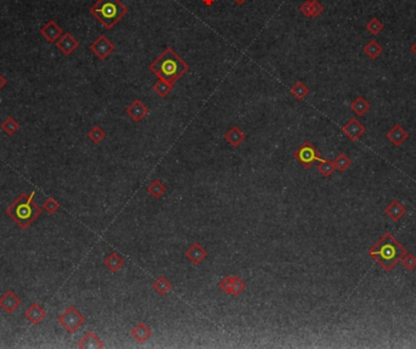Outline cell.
<instances>
[{"label": "cell", "mask_w": 416, "mask_h": 349, "mask_svg": "<svg viewBox=\"0 0 416 349\" xmlns=\"http://www.w3.org/2000/svg\"><path fill=\"white\" fill-rule=\"evenodd\" d=\"M40 34L44 37V39L47 40L48 43L53 44V43L58 42V39L62 36L63 29L54 20H49L45 23V26H43L42 28H40Z\"/></svg>", "instance_id": "30bf717a"}, {"label": "cell", "mask_w": 416, "mask_h": 349, "mask_svg": "<svg viewBox=\"0 0 416 349\" xmlns=\"http://www.w3.org/2000/svg\"><path fill=\"white\" fill-rule=\"evenodd\" d=\"M0 128H1V130L4 131L6 135L12 136L16 131L20 129V124H18V122H16L13 117H7L6 119L1 123Z\"/></svg>", "instance_id": "83f0119b"}, {"label": "cell", "mask_w": 416, "mask_h": 349, "mask_svg": "<svg viewBox=\"0 0 416 349\" xmlns=\"http://www.w3.org/2000/svg\"><path fill=\"white\" fill-rule=\"evenodd\" d=\"M224 139L225 141L229 142L233 147H238L245 140L246 135L238 127H233L232 129L227 131V134L224 135Z\"/></svg>", "instance_id": "d6986e66"}, {"label": "cell", "mask_w": 416, "mask_h": 349, "mask_svg": "<svg viewBox=\"0 0 416 349\" xmlns=\"http://www.w3.org/2000/svg\"><path fill=\"white\" fill-rule=\"evenodd\" d=\"M214 1H216V0H202L203 4L207 5V6H211L212 4H214Z\"/></svg>", "instance_id": "74e56055"}, {"label": "cell", "mask_w": 416, "mask_h": 349, "mask_svg": "<svg viewBox=\"0 0 416 349\" xmlns=\"http://www.w3.org/2000/svg\"><path fill=\"white\" fill-rule=\"evenodd\" d=\"M45 316H47V311L37 302L32 303L25 310V318L33 325H38L42 323L45 319Z\"/></svg>", "instance_id": "5bb4252c"}, {"label": "cell", "mask_w": 416, "mask_h": 349, "mask_svg": "<svg viewBox=\"0 0 416 349\" xmlns=\"http://www.w3.org/2000/svg\"><path fill=\"white\" fill-rule=\"evenodd\" d=\"M351 110L357 116L361 117L370 110V104L365 100L363 96H358V98L351 104Z\"/></svg>", "instance_id": "7402d4cb"}, {"label": "cell", "mask_w": 416, "mask_h": 349, "mask_svg": "<svg viewBox=\"0 0 416 349\" xmlns=\"http://www.w3.org/2000/svg\"><path fill=\"white\" fill-rule=\"evenodd\" d=\"M43 209H45L49 214H55L60 209V203L55 198L48 197L43 203Z\"/></svg>", "instance_id": "836d02e7"}, {"label": "cell", "mask_w": 416, "mask_h": 349, "mask_svg": "<svg viewBox=\"0 0 416 349\" xmlns=\"http://www.w3.org/2000/svg\"><path fill=\"white\" fill-rule=\"evenodd\" d=\"M166 191H167V187L160 179H156V180H154L147 186V192L154 198L162 197L166 194Z\"/></svg>", "instance_id": "d4e9b609"}, {"label": "cell", "mask_w": 416, "mask_h": 349, "mask_svg": "<svg viewBox=\"0 0 416 349\" xmlns=\"http://www.w3.org/2000/svg\"><path fill=\"white\" fill-rule=\"evenodd\" d=\"M88 138H89V140L91 142L99 145L105 140V138H106V133H105V130L103 129V128L99 127V125H95V127H93L89 130V133H88Z\"/></svg>", "instance_id": "f1b7e54d"}, {"label": "cell", "mask_w": 416, "mask_h": 349, "mask_svg": "<svg viewBox=\"0 0 416 349\" xmlns=\"http://www.w3.org/2000/svg\"><path fill=\"white\" fill-rule=\"evenodd\" d=\"M410 50H412V52L414 53V54H415V56H416V42L414 43V44L412 45V47H410Z\"/></svg>", "instance_id": "f35d334b"}, {"label": "cell", "mask_w": 416, "mask_h": 349, "mask_svg": "<svg viewBox=\"0 0 416 349\" xmlns=\"http://www.w3.org/2000/svg\"><path fill=\"white\" fill-rule=\"evenodd\" d=\"M386 216L390 217L393 222H398L401 220L407 213V208L404 207L403 203L398 200H393L387 207L385 208Z\"/></svg>", "instance_id": "e0dca14e"}, {"label": "cell", "mask_w": 416, "mask_h": 349, "mask_svg": "<svg viewBox=\"0 0 416 349\" xmlns=\"http://www.w3.org/2000/svg\"><path fill=\"white\" fill-rule=\"evenodd\" d=\"M125 114L128 117H130L134 122H141L145 117L149 115V107L145 105L143 101L134 100L129 106L125 109Z\"/></svg>", "instance_id": "8fae6325"}, {"label": "cell", "mask_w": 416, "mask_h": 349, "mask_svg": "<svg viewBox=\"0 0 416 349\" xmlns=\"http://www.w3.org/2000/svg\"><path fill=\"white\" fill-rule=\"evenodd\" d=\"M104 264H105V267H106L109 270H111L112 273H116L123 267L124 260H123V258L119 256V254L116 253V252H114V253L110 254L107 258H105Z\"/></svg>", "instance_id": "44dd1931"}, {"label": "cell", "mask_w": 416, "mask_h": 349, "mask_svg": "<svg viewBox=\"0 0 416 349\" xmlns=\"http://www.w3.org/2000/svg\"><path fill=\"white\" fill-rule=\"evenodd\" d=\"M21 305V299L18 298L17 294L15 292L9 290V291L5 292L1 297H0V308L7 314L15 313V310L17 309Z\"/></svg>", "instance_id": "7c38bea8"}, {"label": "cell", "mask_w": 416, "mask_h": 349, "mask_svg": "<svg viewBox=\"0 0 416 349\" xmlns=\"http://www.w3.org/2000/svg\"><path fill=\"white\" fill-rule=\"evenodd\" d=\"M185 257H186L190 262L194 263V264H200V263L207 257V251H206L200 243L195 242L186 249Z\"/></svg>", "instance_id": "2e32d148"}, {"label": "cell", "mask_w": 416, "mask_h": 349, "mask_svg": "<svg viewBox=\"0 0 416 349\" xmlns=\"http://www.w3.org/2000/svg\"><path fill=\"white\" fill-rule=\"evenodd\" d=\"M128 7L120 0H98L89 12L106 29H112L127 15Z\"/></svg>", "instance_id": "277c9868"}, {"label": "cell", "mask_w": 416, "mask_h": 349, "mask_svg": "<svg viewBox=\"0 0 416 349\" xmlns=\"http://www.w3.org/2000/svg\"><path fill=\"white\" fill-rule=\"evenodd\" d=\"M152 287H154V290L160 296H165V294H167L172 290V284L169 283L168 279H166L165 276H160V278L152 284Z\"/></svg>", "instance_id": "4316f807"}, {"label": "cell", "mask_w": 416, "mask_h": 349, "mask_svg": "<svg viewBox=\"0 0 416 349\" xmlns=\"http://www.w3.org/2000/svg\"><path fill=\"white\" fill-rule=\"evenodd\" d=\"M366 29L370 32L371 34H374V36H377L378 33H381L383 29V23L381 22L380 20L376 17L371 18V20L369 21V22L366 23Z\"/></svg>", "instance_id": "1f68e13d"}, {"label": "cell", "mask_w": 416, "mask_h": 349, "mask_svg": "<svg viewBox=\"0 0 416 349\" xmlns=\"http://www.w3.org/2000/svg\"><path fill=\"white\" fill-rule=\"evenodd\" d=\"M58 321L68 334H74L84 324L85 318L76 307L69 305L62 314L59 315Z\"/></svg>", "instance_id": "8992f818"}, {"label": "cell", "mask_w": 416, "mask_h": 349, "mask_svg": "<svg viewBox=\"0 0 416 349\" xmlns=\"http://www.w3.org/2000/svg\"><path fill=\"white\" fill-rule=\"evenodd\" d=\"M152 89H154L155 93H156L160 98H167L169 94L172 93V90H173V84L165 79H158L157 82L152 85Z\"/></svg>", "instance_id": "603a6c76"}, {"label": "cell", "mask_w": 416, "mask_h": 349, "mask_svg": "<svg viewBox=\"0 0 416 349\" xmlns=\"http://www.w3.org/2000/svg\"><path fill=\"white\" fill-rule=\"evenodd\" d=\"M366 131L363 123L359 122L357 118H351L347 123L342 127V133L350 139L351 141H357Z\"/></svg>", "instance_id": "9c48e42d"}, {"label": "cell", "mask_w": 416, "mask_h": 349, "mask_svg": "<svg viewBox=\"0 0 416 349\" xmlns=\"http://www.w3.org/2000/svg\"><path fill=\"white\" fill-rule=\"evenodd\" d=\"M77 347L80 349H101L105 347V345L93 331H89L79 341Z\"/></svg>", "instance_id": "ac0fdd59"}, {"label": "cell", "mask_w": 416, "mask_h": 349, "mask_svg": "<svg viewBox=\"0 0 416 349\" xmlns=\"http://www.w3.org/2000/svg\"><path fill=\"white\" fill-rule=\"evenodd\" d=\"M89 49L95 54V56L100 60H106L112 53L116 50L114 43L111 42L106 36L101 34L98 39L89 45Z\"/></svg>", "instance_id": "ba28073f"}, {"label": "cell", "mask_w": 416, "mask_h": 349, "mask_svg": "<svg viewBox=\"0 0 416 349\" xmlns=\"http://www.w3.org/2000/svg\"><path fill=\"white\" fill-rule=\"evenodd\" d=\"M332 162H334L335 169H336V171H340V172L347 171V169L352 166L351 158L348 157V156L346 154H340L336 158H335L334 161H332Z\"/></svg>", "instance_id": "f546056e"}, {"label": "cell", "mask_w": 416, "mask_h": 349, "mask_svg": "<svg viewBox=\"0 0 416 349\" xmlns=\"http://www.w3.org/2000/svg\"><path fill=\"white\" fill-rule=\"evenodd\" d=\"M367 253L386 272H392L407 253V249L394 238L391 233H386L371 248H369Z\"/></svg>", "instance_id": "7a4b0ae2"}, {"label": "cell", "mask_w": 416, "mask_h": 349, "mask_svg": "<svg viewBox=\"0 0 416 349\" xmlns=\"http://www.w3.org/2000/svg\"><path fill=\"white\" fill-rule=\"evenodd\" d=\"M130 335H131V337L135 338L138 342L144 343V342H146V341L149 340L150 337H151L152 331L146 324L139 323L138 325H135V326H134L133 330H131Z\"/></svg>", "instance_id": "ffe728a7"}, {"label": "cell", "mask_w": 416, "mask_h": 349, "mask_svg": "<svg viewBox=\"0 0 416 349\" xmlns=\"http://www.w3.org/2000/svg\"><path fill=\"white\" fill-rule=\"evenodd\" d=\"M323 12H324L323 4H320L318 0H312V18H318Z\"/></svg>", "instance_id": "d590c367"}, {"label": "cell", "mask_w": 416, "mask_h": 349, "mask_svg": "<svg viewBox=\"0 0 416 349\" xmlns=\"http://www.w3.org/2000/svg\"><path fill=\"white\" fill-rule=\"evenodd\" d=\"M34 191L29 195L21 194L5 211L15 224L23 230L28 229L43 212L42 207L34 202Z\"/></svg>", "instance_id": "3957f363"}, {"label": "cell", "mask_w": 416, "mask_h": 349, "mask_svg": "<svg viewBox=\"0 0 416 349\" xmlns=\"http://www.w3.org/2000/svg\"><path fill=\"white\" fill-rule=\"evenodd\" d=\"M401 263L403 264V267L409 272H414L416 269V257L412 253H405L403 258L401 259Z\"/></svg>", "instance_id": "d6a6232c"}, {"label": "cell", "mask_w": 416, "mask_h": 349, "mask_svg": "<svg viewBox=\"0 0 416 349\" xmlns=\"http://www.w3.org/2000/svg\"><path fill=\"white\" fill-rule=\"evenodd\" d=\"M386 136L394 146H402L403 142L409 138V133L402 125L396 124L386 133Z\"/></svg>", "instance_id": "9a60e30c"}, {"label": "cell", "mask_w": 416, "mask_h": 349, "mask_svg": "<svg viewBox=\"0 0 416 349\" xmlns=\"http://www.w3.org/2000/svg\"><path fill=\"white\" fill-rule=\"evenodd\" d=\"M290 93H291V95L294 96L296 100L300 101V100H303V99L307 98L308 94H309V88H308L303 82H297L296 84L290 89Z\"/></svg>", "instance_id": "484cf974"}, {"label": "cell", "mask_w": 416, "mask_h": 349, "mask_svg": "<svg viewBox=\"0 0 416 349\" xmlns=\"http://www.w3.org/2000/svg\"><path fill=\"white\" fill-rule=\"evenodd\" d=\"M295 160L298 161L304 168H310L315 162H321L325 158L321 157L320 152L316 150L310 141H304L302 145L294 152Z\"/></svg>", "instance_id": "5b68a950"}, {"label": "cell", "mask_w": 416, "mask_h": 349, "mask_svg": "<svg viewBox=\"0 0 416 349\" xmlns=\"http://www.w3.org/2000/svg\"><path fill=\"white\" fill-rule=\"evenodd\" d=\"M56 45H58V48L61 50V53H62L63 55L69 56L74 50L78 49L79 43L71 33H63L62 36L58 39Z\"/></svg>", "instance_id": "4fadbf2b"}, {"label": "cell", "mask_w": 416, "mask_h": 349, "mask_svg": "<svg viewBox=\"0 0 416 349\" xmlns=\"http://www.w3.org/2000/svg\"><path fill=\"white\" fill-rule=\"evenodd\" d=\"M299 11L305 17H312V0H305L303 4H300Z\"/></svg>", "instance_id": "e575fe53"}, {"label": "cell", "mask_w": 416, "mask_h": 349, "mask_svg": "<svg viewBox=\"0 0 416 349\" xmlns=\"http://www.w3.org/2000/svg\"><path fill=\"white\" fill-rule=\"evenodd\" d=\"M364 53L365 55L369 56L370 58L375 60V58H377L378 56L383 53V48L380 43L376 42L375 39H372L364 47Z\"/></svg>", "instance_id": "cb8c5ba5"}, {"label": "cell", "mask_w": 416, "mask_h": 349, "mask_svg": "<svg viewBox=\"0 0 416 349\" xmlns=\"http://www.w3.org/2000/svg\"><path fill=\"white\" fill-rule=\"evenodd\" d=\"M149 68L160 79H165L174 84L189 71L190 66L174 52L173 48H167L160 56L155 58L154 62L150 63Z\"/></svg>", "instance_id": "6da1fadb"}, {"label": "cell", "mask_w": 416, "mask_h": 349, "mask_svg": "<svg viewBox=\"0 0 416 349\" xmlns=\"http://www.w3.org/2000/svg\"><path fill=\"white\" fill-rule=\"evenodd\" d=\"M234 1H235L236 4H238V5H242L243 2H246V1H247V0H234Z\"/></svg>", "instance_id": "ab89813d"}, {"label": "cell", "mask_w": 416, "mask_h": 349, "mask_svg": "<svg viewBox=\"0 0 416 349\" xmlns=\"http://www.w3.org/2000/svg\"><path fill=\"white\" fill-rule=\"evenodd\" d=\"M318 171L319 173L321 174L323 176H330L332 173H334L336 169H335V166H334V162L330 160H324L321 161V162H319L318 165Z\"/></svg>", "instance_id": "4dcf8cb0"}, {"label": "cell", "mask_w": 416, "mask_h": 349, "mask_svg": "<svg viewBox=\"0 0 416 349\" xmlns=\"http://www.w3.org/2000/svg\"><path fill=\"white\" fill-rule=\"evenodd\" d=\"M7 84V80H6V78H5L4 76H2L1 73H0V90L2 89V88L5 87V85Z\"/></svg>", "instance_id": "8d00e7d4"}, {"label": "cell", "mask_w": 416, "mask_h": 349, "mask_svg": "<svg viewBox=\"0 0 416 349\" xmlns=\"http://www.w3.org/2000/svg\"><path fill=\"white\" fill-rule=\"evenodd\" d=\"M218 287L224 293L238 297L246 290V284L245 281L241 278H238V276L229 275L225 276L223 280H221V283L218 284Z\"/></svg>", "instance_id": "52a82bcc"}]
</instances>
